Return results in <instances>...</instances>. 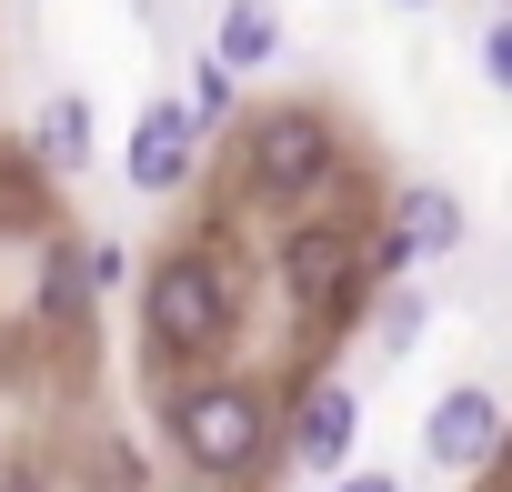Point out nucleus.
<instances>
[{
	"label": "nucleus",
	"instance_id": "obj_6",
	"mask_svg": "<svg viewBox=\"0 0 512 492\" xmlns=\"http://www.w3.org/2000/svg\"><path fill=\"white\" fill-rule=\"evenodd\" d=\"M362 282V231L352 221H292L282 231V292L292 302H352Z\"/></svg>",
	"mask_w": 512,
	"mask_h": 492
},
{
	"label": "nucleus",
	"instance_id": "obj_11",
	"mask_svg": "<svg viewBox=\"0 0 512 492\" xmlns=\"http://www.w3.org/2000/svg\"><path fill=\"white\" fill-rule=\"evenodd\" d=\"M231 81H241V71H231L221 51H201V61H191V111H201V121H231Z\"/></svg>",
	"mask_w": 512,
	"mask_h": 492
},
{
	"label": "nucleus",
	"instance_id": "obj_2",
	"mask_svg": "<svg viewBox=\"0 0 512 492\" xmlns=\"http://www.w3.org/2000/svg\"><path fill=\"white\" fill-rule=\"evenodd\" d=\"M171 442H181V462L201 472V482H251L272 462V402L251 392V382H231V372H201V382H181L171 392Z\"/></svg>",
	"mask_w": 512,
	"mask_h": 492
},
{
	"label": "nucleus",
	"instance_id": "obj_13",
	"mask_svg": "<svg viewBox=\"0 0 512 492\" xmlns=\"http://www.w3.org/2000/svg\"><path fill=\"white\" fill-rule=\"evenodd\" d=\"M402 11H432V0H402Z\"/></svg>",
	"mask_w": 512,
	"mask_h": 492
},
{
	"label": "nucleus",
	"instance_id": "obj_9",
	"mask_svg": "<svg viewBox=\"0 0 512 492\" xmlns=\"http://www.w3.org/2000/svg\"><path fill=\"white\" fill-rule=\"evenodd\" d=\"M211 51H221L231 71L282 61V11H272V0H231V11H221V31H211Z\"/></svg>",
	"mask_w": 512,
	"mask_h": 492
},
{
	"label": "nucleus",
	"instance_id": "obj_7",
	"mask_svg": "<svg viewBox=\"0 0 512 492\" xmlns=\"http://www.w3.org/2000/svg\"><path fill=\"white\" fill-rule=\"evenodd\" d=\"M282 442H292V462H302V472H342V462H352V442H362V392H342V382H302V402H292Z\"/></svg>",
	"mask_w": 512,
	"mask_h": 492
},
{
	"label": "nucleus",
	"instance_id": "obj_5",
	"mask_svg": "<svg viewBox=\"0 0 512 492\" xmlns=\"http://www.w3.org/2000/svg\"><path fill=\"white\" fill-rule=\"evenodd\" d=\"M201 111L191 101H151L141 121H131V141H121V171H131V191H151V201H171L191 171H201Z\"/></svg>",
	"mask_w": 512,
	"mask_h": 492
},
{
	"label": "nucleus",
	"instance_id": "obj_10",
	"mask_svg": "<svg viewBox=\"0 0 512 492\" xmlns=\"http://www.w3.org/2000/svg\"><path fill=\"white\" fill-rule=\"evenodd\" d=\"M31 151H41L51 171H81V161H91V101H81V91H51V101H41Z\"/></svg>",
	"mask_w": 512,
	"mask_h": 492
},
{
	"label": "nucleus",
	"instance_id": "obj_12",
	"mask_svg": "<svg viewBox=\"0 0 512 492\" xmlns=\"http://www.w3.org/2000/svg\"><path fill=\"white\" fill-rule=\"evenodd\" d=\"M482 81H492V91H512V11L482 31Z\"/></svg>",
	"mask_w": 512,
	"mask_h": 492
},
{
	"label": "nucleus",
	"instance_id": "obj_1",
	"mask_svg": "<svg viewBox=\"0 0 512 492\" xmlns=\"http://www.w3.org/2000/svg\"><path fill=\"white\" fill-rule=\"evenodd\" d=\"M141 332L161 362H211L241 332V272L221 252H161L141 282Z\"/></svg>",
	"mask_w": 512,
	"mask_h": 492
},
{
	"label": "nucleus",
	"instance_id": "obj_8",
	"mask_svg": "<svg viewBox=\"0 0 512 492\" xmlns=\"http://www.w3.org/2000/svg\"><path fill=\"white\" fill-rule=\"evenodd\" d=\"M462 201L442 191V181H422V191H402V231H392V262H432V252H462Z\"/></svg>",
	"mask_w": 512,
	"mask_h": 492
},
{
	"label": "nucleus",
	"instance_id": "obj_4",
	"mask_svg": "<svg viewBox=\"0 0 512 492\" xmlns=\"http://www.w3.org/2000/svg\"><path fill=\"white\" fill-rule=\"evenodd\" d=\"M502 442H512V422H502V402H492L482 382H452V392L422 412V462H432V472H492Z\"/></svg>",
	"mask_w": 512,
	"mask_h": 492
},
{
	"label": "nucleus",
	"instance_id": "obj_3",
	"mask_svg": "<svg viewBox=\"0 0 512 492\" xmlns=\"http://www.w3.org/2000/svg\"><path fill=\"white\" fill-rule=\"evenodd\" d=\"M342 171V141H332V121L322 111H251L241 121V181L262 191V201H312L322 181Z\"/></svg>",
	"mask_w": 512,
	"mask_h": 492
}]
</instances>
